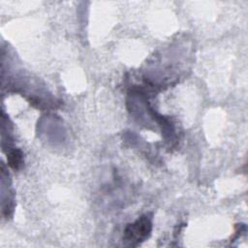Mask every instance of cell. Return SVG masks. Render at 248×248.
I'll list each match as a JSON object with an SVG mask.
<instances>
[{
  "label": "cell",
  "instance_id": "cell-1",
  "mask_svg": "<svg viewBox=\"0 0 248 248\" xmlns=\"http://www.w3.org/2000/svg\"><path fill=\"white\" fill-rule=\"evenodd\" d=\"M151 231L150 220L142 216L138 219L134 224L129 225L125 229V239L131 242H140L148 236Z\"/></svg>",
  "mask_w": 248,
  "mask_h": 248
},
{
  "label": "cell",
  "instance_id": "cell-2",
  "mask_svg": "<svg viewBox=\"0 0 248 248\" xmlns=\"http://www.w3.org/2000/svg\"><path fill=\"white\" fill-rule=\"evenodd\" d=\"M7 159L9 166L14 170H17L22 164V153L18 149H13L9 152Z\"/></svg>",
  "mask_w": 248,
  "mask_h": 248
}]
</instances>
